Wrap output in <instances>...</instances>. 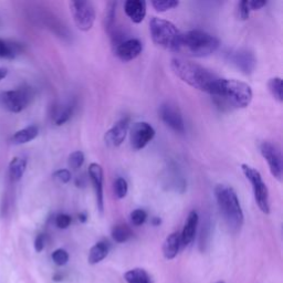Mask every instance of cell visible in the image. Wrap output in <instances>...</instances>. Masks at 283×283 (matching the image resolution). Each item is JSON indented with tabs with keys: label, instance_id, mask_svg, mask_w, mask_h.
I'll use <instances>...</instances> for the list:
<instances>
[{
	"label": "cell",
	"instance_id": "obj_34",
	"mask_svg": "<svg viewBox=\"0 0 283 283\" xmlns=\"http://www.w3.org/2000/svg\"><path fill=\"white\" fill-rule=\"evenodd\" d=\"M71 221H72V218H71L69 215L60 214V215L56 216L55 225L59 229H67L71 225Z\"/></svg>",
	"mask_w": 283,
	"mask_h": 283
},
{
	"label": "cell",
	"instance_id": "obj_33",
	"mask_svg": "<svg viewBox=\"0 0 283 283\" xmlns=\"http://www.w3.org/2000/svg\"><path fill=\"white\" fill-rule=\"evenodd\" d=\"M53 178L61 184H68L72 178V175L68 169H59L53 174Z\"/></svg>",
	"mask_w": 283,
	"mask_h": 283
},
{
	"label": "cell",
	"instance_id": "obj_22",
	"mask_svg": "<svg viewBox=\"0 0 283 283\" xmlns=\"http://www.w3.org/2000/svg\"><path fill=\"white\" fill-rule=\"evenodd\" d=\"M124 279L127 283H153L148 273L142 268H134L125 272Z\"/></svg>",
	"mask_w": 283,
	"mask_h": 283
},
{
	"label": "cell",
	"instance_id": "obj_8",
	"mask_svg": "<svg viewBox=\"0 0 283 283\" xmlns=\"http://www.w3.org/2000/svg\"><path fill=\"white\" fill-rule=\"evenodd\" d=\"M31 94L28 90H15L0 93V106L12 113H19L29 104Z\"/></svg>",
	"mask_w": 283,
	"mask_h": 283
},
{
	"label": "cell",
	"instance_id": "obj_27",
	"mask_svg": "<svg viewBox=\"0 0 283 283\" xmlns=\"http://www.w3.org/2000/svg\"><path fill=\"white\" fill-rule=\"evenodd\" d=\"M179 1L176 0H153L152 6L158 12H165L178 7Z\"/></svg>",
	"mask_w": 283,
	"mask_h": 283
},
{
	"label": "cell",
	"instance_id": "obj_31",
	"mask_svg": "<svg viewBox=\"0 0 283 283\" xmlns=\"http://www.w3.org/2000/svg\"><path fill=\"white\" fill-rule=\"evenodd\" d=\"M52 260L56 266L62 267L69 261V253L64 249H56L52 253Z\"/></svg>",
	"mask_w": 283,
	"mask_h": 283
},
{
	"label": "cell",
	"instance_id": "obj_37",
	"mask_svg": "<svg viewBox=\"0 0 283 283\" xmlns=\"http://www.w3.org/2000/svg\"><path fill=\"white\" fill-rule=\"evenodd\" d=\"M248 3L250 10H259V9L266 6L267 1L265 0H252V1H248Z\"/></svg>",
	"mask_w": 283,
	"mask_h": 283
},
{
	"label": "cell",
	"instance_id": "obj_4",
	"mask_svg": "<svg viewBox=\"0 0 283 283\" xmlns=\"http://www.w3.org/2000/svg\"><path fill=\"white\" fill-rule=\"evenodd\" d=\"M219 46L218 38L201 30L187 31L181 37V51H185L187 54L197 58H204L215 53Z\"/></svg>",
	"mask_w": 283,
	"mask_h": 283
},
{
	"label": "cell",
	"instance_id": "obj_3",
	"mask_svg": "<svg viewBox=\"0 0 283 283\" xmlns=\"http://www.w3.org/2000/svg\"><path fill=\"white\" fill-rule=\"evenodd\" d=\"M216 100L223 105L236 108H246L252 101V89L248 83L235 79H220Z\"/></svg>",
	"mask_w": 283,
	"mask_h": 283
},
{
	"label": "cell",
	"instance_id": "obj_17",
	"mask_svg": "<svg viewBox=\"0 0 283 283\" xmlns=\"http://www.w3.org/2000/svg\"><path fill=\"white\" fill-rule=\"evenodd\" d=\"M146 2L143 0H127L124 3V11L134 23H141L146 16Z\"/></svg>",
	"mask_w": 283,
	"mask_h": 283
},
{
	"label": "cell",
	"instance_id": "obj_30",
	"mask_svg": "<svg viewBox=\"0 0 283 283\" xmlns=\"http://www.w3.org/2000/svg\"><path fill=\"white\" fill-rule=\"evenodd\" d=\"M73 105H68L65 108H63L62 111H60L58 114L55 116V124L56 125H62L64 123H67V122L71 119V116L73 114Z\"/></svg>",
	"mask_w": 283,
	"mask_h": 283
},
{
	"label": "cell",
	"instance_id": "obj_23",
	"mask_svg": "<svg viewBox=\"0 0 283 283\" xmlns=\"http://www.w3.org/2000/svg\"><path fill=\"white\" fill-rule=\"evenodd\" d=\"M112 238L117 243H124L133 237V231L125 224H119L112 229Z\"/></svg>",
	"mask_w": 283,
	"mask_h": 283
},
{
	"label": "cell",
	"instance_id": "obj_24",
	"mask_svg": "<svg viewBox=\"0 0 283 283\" xmlns=\"http://www.w3.org/2000/svg\"><path fill=\"white\" fill-rule=\"evenodd\" d=\"M269 91L272 94V96L276 98L278 102L283 101V83L282 79L279 77L270 79V81L268 83Z\"/></svg>",
	"mask_w": 283,
	"mask_h": 283
},
{
	"label": "cell",
	"instance_id": "obj_7",
	"mask_svg": "<svg viewBox=\"0 0 283 283\" xmlns=\"http://www.w3.org/2000/svg\"><path fill=\"white\" fill-rule=\"evenodd\" d=\"M70 10L72 13L75 26L79 30L87 32L92 29L95 21V10L90 1H71Z\"/></svg>",
	"mask_w": 283,
	"mask_h": 283
},
{
	"label": "cell",
	"instance_id": "obj_35",
	"mask_svg": "<svg viewBox=\"0 0 283 283\" xmlns=\"http://www.w3.org/2000/svg\"><path fill=\"white\" fill-rule=\"evenodd\" d=\"M238 11H239V17L241 20H248L250 16V9H249V3L248 0H242L238 4Z\"/></svg>",
	"mask_w": 283,
	"mask_h": 283
},
{
	"label": "cell",
	"instance_id": "obj_26",
	"mask_svg": "<svg viewBox=\"0 0 283 283\" xmlns=\"http://www.w3.org/2000/svg\"><path fill=\"white\" fill-rule=\"evenodd\" d=\"M19 51V47L17 45L13 44H6V42L0 40V56L1 58H15L16 54H18Z\"/></svg>",
	"mask_w": 283,
	"mask_h": 283
},
{
	"label": "cell",
	"instance_id": "obj_39",
	"mask_svg": "<svg viewBox=\"0 0 283 283\" xmlns=\"http://www.w3.org/2000/svg\"><path fill=\"white\" fill-rule=\"evenodd\" d=\"M79 220L81 221V223H87V220H88V216L86 212H81V214L79 215Z\"/></svg>",
	"mask_w": 283,
	"mask_h": 283
},
{
	"label": "cell",
	"instance_id": "obj_36",
	"mask_svg": "<svg viewBox=\"0 0 283 283\" xmlns=\"http://www.w3.org/2000/svg\"><path fill=\"white\" fill-rule=\"evenodd\" d=\"M46 246V236L45 235H39L37 236V238L35 240V249L37 252H41L44 250Z\"/></svg>",
	"mask_w": 283,
	"mask_h": 283
},
{
	"label": "cell",
	"instance_id": "obj_40",
	"mask_svg": "<svg viewBox=\"0 0 283 283\" xmlns=\"http://www.w3.org/2000/svg\"><path fill=\"white\" fill-rule=\"evenodd\" d=\"M160 223H162V220H160V218H158V217H155V218L152 219V225L154 226H159Z\"/></svg>",
	"mask_w": 283,
	"mask_h": 283
},
{
	"label": "cell",
	"instance_id": "obj_15",
	"mask_svg": "<svg viewBox=\"0 0 283 283\" xmlns=\"http://www.w3.org/2000/svg\"><path fill=\"white\" fill-rule=\"evenodd\" d=\"M143 46L139 39H127L116 46L115 54L123 62H129L142 53Z\"/></svg>",
	"mask_w": 283,
	"mask_h": 283
},
{
	"label": "cell",
	"instance_id": "obj_28",
	"mask_svg": "<svg viewBox=\"0 0 283 283\" xmlns=\"http://www.w3.org/2000/svg\"><path fill=\"white\" fill-rule=\"evenodd\" d=\"M114 192L115 196L119 198V199H123L127 195V192H129V185H127V182L124 178H116V181L114 182Z\"/></svg>",
	"mask_w": 283,
	"mask_h": 283
},
{
	"label": "cell",
	"instance_id": "obj_10",
	"mask_svg": "<svg viewBox=\"0 0 283 283\" xmlns=\"http://www.w3.org/2000/svg\"><path fill=\"white\" fill-rule=\"evenodd\" d=\"M159 116L164 123L176 133L182 134L185 132V122H184L183 114L175 103L169 101L163 103L159 107Z\"/></svg>",
	"mask_w": 283,
	"mask_h": 283
},
{
	"label": "cell",
	"instance_id": "obj_6",
	"mask_svg": "<svg viewBox=\"0 0 283 283\" xmlns=\"http://www.w3.org/2000/svg\"><path fill=\"white\" fill-rule=\"evenodd\" d=\"M241 169L243 175L250 182L252 186L254 200L263 214H269L270 212V200H269V189L263 182L261 174L259 173L256 168H253L248 164H242Z\"/></svg>",
	"mask_w": 283,
	"mask_h": 283
},
{
	"label": "cell",
	"instance_id": "obj_19",
	"mask_svg": "<svg viewBox=\"0 0 283 283\" xmlns=\"http://www.w3.org/2000/svg\"><path fill=\"white\" fill-rule=\"evenodd\" d=\"M110 251V244L107 241H98L94 244L89 252V263L90 265H96L107 257Z\"/></svg>",
	"mask_w": 283,
	"mask_h": 283
},
{
	"label": "cell",
	"instance_id": "obj_18",
	"mask_svg": "<svg viewBox=\"0 0 283 283\" xmlns=\"http://www.w3.org/2000/svg\"><path fill=\"white\" fill-rule=\"evenodd\" d=\"M181 246H182L181 235L178 233H173L169 235L168 237L165 239L163 244V254L165 259H167V260H173V259L178 254Z\"/></svg>",
	"mask_w": 283,
	"mask_h": 283
},
{
	"label": "cell",
	"instance_id": "obj_32",
	"mask_svg": "<svg viewBox=\"0 0 283 283\" xmlns=\"http://www.w3.org/2000/svg\"><path fill=\"white\" fill-rule=\"evenodd\" d=\"M147 220V212L143 209H135L131 214V221L134 226H142Z\"/></svg>",
	"mask_w": 283,
	"mask_h": 283
},
{
	"label": "cell",
	"instance_id": "obj_20",
	"mask_svg": "<svg viewBox=\"0 0 283 283\" xmlns=\"http://www.w3.org/2000/svg\"><path fill=\"white\" fill-rule=\"evenodd\" d=\"M38 134H39V129H38L37 126L35 125L28 126L26 129L16 132V133L12 135L11 143L13 145H21L29 143V142L37 138Z\"/></svg>",
	"mask_w": 283,
	"mask_h": 283
},
{
	"label": "cell",
	"instance_id": "obj_14",
	"mask_svg": "<svg viewBox=\"0 0 283 283\" xmlns=\"http://www.w3.org/2000/svg\"><path fill=\"white\" fill-rule=\"evenodd\" d=\"M231 63L236 65L243 74H251L257 65V59L251 51L241 49L230 54Z\"/></svg>",
	"mask_w": 283,
	"mask_h": 283
},
{
	"label": "cell",
	"instance_id": "obj_41",
	"mask_svg": "<svg viewBox=\"0 0 283 283\" xmlns=\"http://www.w3.org/2000/svg\"><path fill=\"white\" fill-rule=\"evenodd\" d=\"M217 283H225V282H217Z\"/></svg>",
	"mask_w": 283,
	"mask_h": 283
},
{
	"label": "cell",
	"instance_id": "obj_38",
	"mask_svg": "<svg viewBox=\"0 0 283 283\" xmlns=\"http://www.w3.org/2000/svg\"><path fill=\"white\" fill-rule=\"evenodd\" d=\"M7 73H8V70L6 68H0V81L7 77Z\"/></svg>",
	"mask_w": 283,
	"mask_h": 283
},
{
	"label": "cell",
	"instance_id": "obj_16",
	"mask_svg": "<svg viewBox=\"0 0 283 283\" xmlns=\"http://www.w3.org/2000/svg\"><path fill=\"white\" fill-rule=\"evenodd\" d=\"M198 221H199V216H198L197 211L191 210L188 215L185 226L181 234V242L182 246L187 247L188 244L192 242V240L195 239V235L198 227Z\"/></svg>",
	"mask_w": 283,
	"mask_h": 283
},
{
	"label": "cell",
	"instance_id": "obj_9",
	"mask_svg": "<svg viewBox=\"0 0 283 283\" xmlns=\"http://www.w3.org/2000/svg\"><path fill=\"white\" fill-rule=\"evenodd\" d=\"M260 153L262 157L267 160L272 176L276 177L278 181H281L283 164L280 148L271 142L265 141L260 144Z\"/></svg>",
	"mask_w": 283,
	"mask_h": 283
},
{
	"label": "cell",
	"instance_id": "obj_25",
	"mask_svg": "<svg viewBox=\"0 0 283 283\" xmlns=\"http://www.w3.org/2000/svg\"><path fill=\"white\" fill-rule=\"evenodd\" d=\"M115 16H116V2H110L107 6L104 18V27L108 32H111L114 29Z\"/></svg>",
	"mask_w": 283,
	"mask_h": 283
},
{
	"label": "cell",
	"instance_id": "obj_12",
	"mask_svg": "<svg viewBox=\"0 0 283 283\" xmlns=\"http://www.w3.org/2000/svg\"><path fill=\"white\" fill-rule=\"evenodd\" d=\"M89 176L95 192L97 210L103 214L104 211V194H103V168L100 164L92 163L89 166Z\"/></svg>",
	"mask_w": 283,
	"mask_h": 283
},
{
	"label": "cell",
	"instance_id": "obj_11",
	"mask_svg": "<svg viewBox=\"0 0 283 283\" xmlns=\"http://www.w3.org/2000/svg\"><path fill=\"white\" fill-rule=\"evenodd\" d=\"M155 130L147 122H138L131 127L130 140L133 149H143L154 139Z\"/></svg>",
	"mask_w": 283,
	"mask_h": 283
},
{
	"label": "cell",
	"instance_id": "obj_29",
	"mask_svg": "<svg viewBox=\"0 0 283 283\" xmlns=\"http://www.w3.org/2000/svg\"><path fill=\"white\" fill-rule=\"evenodd\" d=\"M84 159L86 158H84L83 152H81V150H75V152L70 154L68 159L69 166L72 169H79L80 167H82Z\"/></svg>",
	"mask_w": 283,
	"mask_h": 283
},
{
	"label": "cell",
	"instance_id": "obj_5",
	"mask_svg": "<svg viewBox=\"0 0 283 283\" xmlns=\"http://www.w3.org/2000/svg\"><path fill=\"white\" fill-rule=\"evenodd\" d=\"M149 34L156 46L171 52L181 51L182 34L173 22L158 17H152L149 20Z\"/></svg>",
	"mask_w": 283,
	"mask_h": 283
},
{
	"label": "cell",
	"instance_id": "obj_1",
	"mask_svg": "<svg viewBox=\"0 0 283 283\" xmlns=\"http://www.w3.org/2000/svg\"><path fill=\"white\" fill-rule=\"evenodd\" d=\"M171 68L173 72L189 87L208 93L212 96L216 95L221 78L211 72L210 70L182 58L172 59Z\"/></svg>",
	"mask_w": 283,
	"mask_h": 283
},
{
	"label": "cell",
	"instance_id": "obj_21",
	"mask_svg": "<svg viewBox=\"0 0 283 283\" xmlns=\"http://www.w3.org/2000/svg\"><path fill=\"white\" fill-rule=\"evenodd\" d=\"M27 168V160L21 157H15L13 158L10 165H9V176H10L11 182L16 183L19 182L22 178L23 174L26 172Z\"/></svg>",
	"mask_w": 283,
	"mask_h": 283
},
{
	"label": "cell",
	"instance_id": "obj_2",
	"mask_svg": "<svg viewBox=\"0 0 283 283\" xmlns=\"http://www.w3.org/2000/svg\"><path fill=\"white\" fill-rule=\"evenodd\" d=\"M215 197L226 225L231 231L238 233L243 225L244 216L237 192L231 186L220 184L215 188Z\"/></svg>",
	"mask_w": 283,
	"mask_h": 283
},
{
	"label": "cell",
	"instance_id": "obj_13",
	"mask_svg": "<svg viewBox=\"0 0 283 283\" xmlns=\"http://www.w3.org/2000/svg\"><path fill=\"white\" fill-rule=\"evenodd\" d=\"M129 129L130 117H123V119L117 121L105 133L104 141L106 145L111 146V147H117V146H120L124 142Z\"/></svg>",
	"mask_w": 283,
	"mask_h": 283
}]
</instances>
